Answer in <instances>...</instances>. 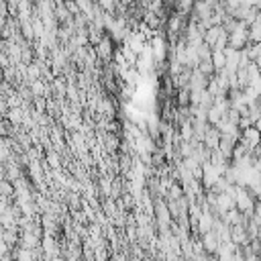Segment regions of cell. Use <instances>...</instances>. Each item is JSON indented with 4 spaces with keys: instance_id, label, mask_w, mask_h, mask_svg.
<instances>
[{
    "instance_id": "7a4b0ae2",
    "label": "cell",
    "mask_w": 261,
    "mask_h": 261,
    "mask_svg": "<svg viewBox=\"0 0 261 261\" xmlns=\"http://www.w3.org/2000/svg\"><path fill=\"white\" fill-rule=\"evenodd\" d=\"M16 259L18 261H33V251L31 249H18Z\"/></svg>"
},
{
    "instance_id": "3957f363",
    "label": "cell",
    "mask_w": 261,
    "mask_h": 261,
    "mask_svg": "<svg viewBox=\"0 0 261 261\" xmlns=\"http://www.w3.org/2000/svg\"><path fill=\"white\" fill-rule=\"evenodd\" d=\"M10 120L12 122H18L20 120V110L16 108V110H10Z\"/></svg>"
},
{
    "instance_id": "6da1fadb",
    "label": "cell",
    "mask_w": 261,
    "mask_h": 261,
    "mask_svg": "<svg viewBox=\"0 0 261 261\" xmlns=\"http://www.w3.org/2000/svg\"><path fill=\"white\" fill-rule=\"evenodd\" d=\"M110 49H112V41H110L108 37H104V39L98 41V55L108 57V55H110Z\"/></svg>"
}]
</instances>
